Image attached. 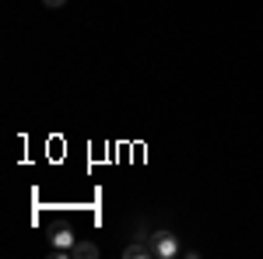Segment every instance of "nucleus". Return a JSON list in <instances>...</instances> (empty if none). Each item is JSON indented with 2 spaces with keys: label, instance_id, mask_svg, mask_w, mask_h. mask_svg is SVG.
<instances>
[{
  "label": "nucleus",
  "instance_id": "3",
  "mask_svg": "<svg viewBox=\"0 0 263 259\" xmlns=\"http://www.w3.org/2000/svg\"><path fill=\"white\" fill-rule=\"evenodd\" d=\"M123 256H126V259H151V256H155V249H151V242H147V238H134L126 249H123Z\"/></svg>",
  "mask_w": 263,
  "mask_h": 259
},
{
  "label": "nucleus",
  "instance_id": "2",
  "mask_svg": "<svg viewBox=\"0 0 263 259\" xmlns=\"http://www.w3.org/2000/svg\"><path fill=\"white\" fill-rule=\"evenodd\" d=\"M74 242H78V235H74V231H67V228H60V231L53 235V259H70Z\"/></svg>",
  "mask_w": 263,
  "mask_h": 259
},
{
  "label": "nucleus",
  "instance_id": "5",
  "mask_svg": "<svg viewBox=\"0 0 263 259\" xmlns=\"http://www.w3.org/2000/svg\"><path fill=\"white\" fill-rule=\"evenodd\" d=\"M42 4H46L49 11H60V7H63V4H67V0H42Z\"/></svg>",
  "mask_w": 263,
  "mask_h": 259
},
{
  "label": "nucleus",
  "instance_id": "4",
  "mask_svg": "<svg viewBox=\"0 0 263 259\" xmlns=\"http://www.w3.org/2000/svg\"><path fill=\"white\" fill-rule=\"evenodd\" d=\"M95 256H99L95 242H74V249H70V259H95Z\"/></svg>",
  "mask_w": 263,
  "mask_h": 259
},
{
  "label": "nucleus",
  "instance_id": "1",
  "mask_svg": "<svg viewBox=\"0 0 263 259\" xmlns=\"http://www.w3.org/2000/svg\"><path fill=\"white\" fill-rule=\"evenodd\" d=\"M151 249H155V259H176L179 256V238L172 231H155L151 235Z\"/></svg>",
  "mask_w": 263,
  "mask_h": 259
}]
</instances>
